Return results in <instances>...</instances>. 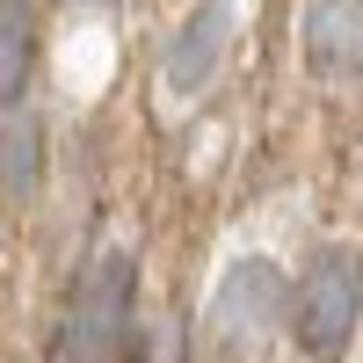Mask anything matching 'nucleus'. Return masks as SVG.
<instances>
[{"instance_id": "423d86ee", "label": "nucleus", "mask_w": 363, "mask_h": 363, "mask_svg": "<svg viewBox=\"0 0 363 363\" xmlns=\"http://www.w3.org/2000/svg\"><path fill=\"white\" fill-rule=\"evenodd\" d=\"M37 174H44V131L37 116H0V203H29L37 196Z\"/></svg>"}, {"instance_id": "20e7f679", "label": "nucleus", "mask_w": 363, "mask_h": 363, "mask_svg": "<svg viewBox=\"0 0 363 363\" xmlns=\"http://www.w3.org/2000/svg\"><path fill=\"white\" fill-rule=\"evenodd\" d=\"M298 44L320 80H349L363 73V0H306L298 15Z\"/></svg>"}, {"instance_id": "39448f33", "label": "nucleus", "mask_w": 363, "mask_h": 363, "mask_svg": "<svg viewBox=\"0 0 363 363\" xmlns=\"http://www.w3.org/2000/svg\"><path fill=\"white\" fill-rule=\"evenodd\" d=\"M233 44V0H203V8L174 29V44L160 58V80L174 87V95H196V87H211V73H218V58Z\"/></svg>"}, {"instance_id": "7ed1b4c3", "label": "nucleus", "mask_w": 363, "mask_h": 363, "mask_svg": "<svg viewBox=\"0 0 363 363\" xmlns=\"http://www.w3.org/2000/svg\"><path fill=\"white\" fill-rule=\"evenodd\" d=\"M356 313H363V255L349 240H327V247H313L306 277L291 291V335L306 363H335L356 335Z\"/></svg>"}, {"instance_id": "0eeeda50", "label": "nucleus", "mask_w": 363, "mask_h": 363, "mask_svg": "<svg viewBox=\"0 0 363 363\" xmlns=\"http://www.w3.org/2000/svg\"><path fill=\"white\" fill-rule=\"evenodd\" d=\"M29 66H37V8L29 0H0V109L22 102Z\"/></svg>"}, {"instance_id": "f257e3e1", "label": "nucleus", "mask_w": 363, "mask_h": 363, "mask_svg": "<svg viewBox=\"0 0 363 363\" xmlns=\"http://www.w3.org/2000/svg\"><path fill=\"white\" fill-rule=\"evenodd\" d=\"M131 320H138V262L124 247H109L80 269V284L58 320V356L66 363H116L131 349Z\"/></svg>"}, {"instance_id": "6e6552de", "label": "nucleus", "mask_w": 363, "mask_h": 363, "mask_svg": "<svg viewBox=\"0 0 363 363\" xmlns=\"http://www.w3.org/2000/svg\"><path fill=\"white\" fill-rule=\"evenodd\" d=\"M80 8H109V0H80Z\"/></svg>"}, {"instance_id": "f03ea898", "label": "nucleus", "mask_w": 363, "mask_h": 363, "mask_svg": "<svg viewBox=\"0 0 363 363\" xmlns=\"http://www.w3.org/2000/svg\"><path fill=\"white\" fill-rule=\"evenodd\" d=\"M284 313H291L284 269L262 262V255L233 262L218 277V291H211V306H203V349H211V363H255L269 349V335L284 327Z\"/></svg>"}]
</instances>
